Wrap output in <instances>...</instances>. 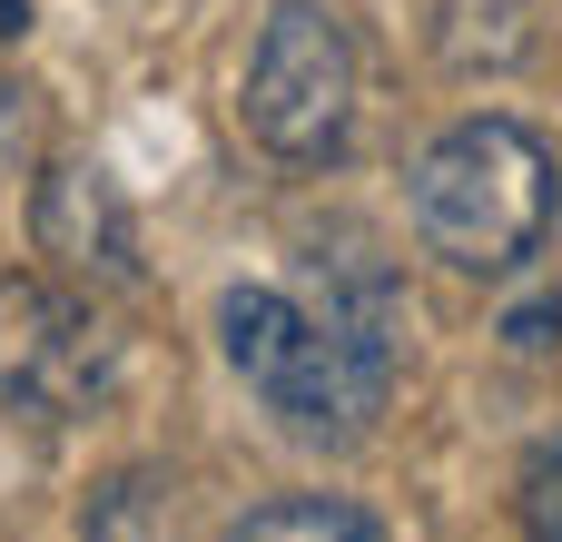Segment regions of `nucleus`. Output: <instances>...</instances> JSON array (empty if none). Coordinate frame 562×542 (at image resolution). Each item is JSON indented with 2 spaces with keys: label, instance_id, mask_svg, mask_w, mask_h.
Instances as JSON below:
<instances>
[{
  "label": "nucleus",
  "instance_id": "6e6552de",
  "mask_svg": "<svg viewBox=\"0 0 562 542\" xmlns=\"http://www.w3.org/2000/svg\"><path fill=\"white\" fill-rule=\"evenodd\" d=\"M514 513H524V542H562V434H543V444L524 454Z\"/></svg>",
  "mask_w": 562,
  "mask_h": 542
},
{
  "label": "nucleus",
  "instance_id": "20e7f679",
  "mask_svg": "<svg viewBox=\"0 0 562 542\" xmlns=\"http://www.w3.org/2000/svg\"><path fill=\"white\" fill-rule=\"evenodd\" d=\"M119 395V336L79 286L0 276V405L20 425H79Z\"/></svg>",
  "mask_w": 562,
  "mask_h": 542
},
{
  "label": "nucleus",
  "instance_id": "1a4fd4ad",
  "mask_svg": "<svg viewBox=\"0 0 562 542\" xmlns=\"http://www.w3.org/2000/svg\"><path fill=\"white\" fill-rule=\"evenodd\" d=\"M20 148H30V89L0 69V178L20 168Z\"/></svg>",
  "mask_w": 562,
  "mask_h": 542
},
{
  "label": "nucleus",
  "instance_id": "39448f33",
  "mask_svg": "<svg viewBox=\"0 0 562 542\" xmlns=\"http://www.w3.org/2000/svg\"><path fill=\"white\" fill-rule=\"evenodd\" d=\"M30 247H40L59 276H79V286H128V276H138V217H128V197H119L89 158H59V168L40 178V197H30Z\"/></svg>",
  "mask_w": 562,
  "mask_h": 542
},
{
  "label": "nucleus",
  "instance_id": "7ed1b4c3",
  "mask_svg": "<svg viewBox=\"0 0 562 542\" xmlns=\"http://www.w3.org/2000/svg\"><path fill=\"white\" fill-rule=\"evenodd\" d=\"M356 99H366V59H356V30L326 10V0H277L257 49H247V138L286 168H326L356 128Z\"/></svg>",
  "mask_w": 562,
  "mask_h": 542
},
{
  "label": "nucleus",
  "instance_id": "f257e3e1",
  "mask_svg": "<svg viewBox=\"0 0 562 542\" xmlns=\"http://www.w3.org/2000/svg\"><path fill=\"white\" fill-rule=\"evenodd\" d=\"M217 346L277 434L356 454L405 375V296L375 257H306L296 286H227Z\"/></svg>",
  "mask_w": 562,
  "mask_h": 542
},
{
  "label": "nucleus",
  "instance_id": "9d476101",
  "mask_svg": "<svg viewBox=\"0 0 562 542\" xmlns=\"http://www.w3.org/2000/svg\"><path fill=\"white\" fill-rule=\"evenodd\" d=\"M553 326H562V306H524V316H514L504 336H514L524 355H543V346H553Z\"/></svg>",
  "mask_w": 562,
  "mask_h": 542
},
{
  "label": "nucleus",
  "instance_id": "0eeeda50",
  "mask_svg": "<svg viewBox=\"0 0 562 542\" xmlns=\"http://www.w3.org/2000/svg\"><path fill=\"white\" fill-rule=\"evenodd\" d=\"M79 542H178V504H168V474H148V464L109 474V484L89 494V523H79Z\"/></svg>",
  "mask_w": 562,
  "mask_h": 542
},
{
  "label": "nucleus",
  "instance_id": "f03ea898",
  "mask_svg": "<svg viewBox=\"0 0 562 542\" xmlns=\"http://www.w3.org/2000/svg\"><path fill=\"white\" fill-rule=\"evenodd\" d=\"M553 207H562L553 148L524 118H454L405 168V217H415L425 257H445L464 276H514L524 257H543Z\"/></svg>",
  "mask_w": 562,
  "mask_h": 542
},
{
  "label": "nucleus",
  "instance_id": "423d86ee",
  "mask_svg": "<svg viewBox=\"0 0 562 542\" xmlns=\"http://www.w3.org/2000/svg\"><path fill=\"white\" fill-rule=\"evenodd\" d=\"M217 542H385V523L346 494H277V504L237 513Z\"/></svg>",
  "mask_w": 562,
  "mask_h": 542
}]
</instances>
